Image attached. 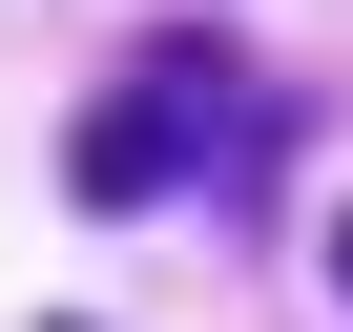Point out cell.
Here are the masks:
<instances>
[{"instance_id": "6da1fadb", "label": "cell", "mask_w": 353, "mask_h": 332, "mask_svg": "<svg viewBox=\"0 0 353 332\" xmlns=\"http://www.w3.org/2000/svg\"><path fill=\"white\" fill-rule=\"evenodd\" d=\"M229 125H250V63H229V42H166V63H125V83L63 125V187H83V208H188L208 166H229Z\"/></svg>"}, {"instance_id": "7a4b0ae2", "label": "cell", "mask_w": 353, "mask_h": 332, "mask_svg": "<svg viewBox=\"0 0 353 332\" xmlns=\"http://www.w3.org/2000/svg\"><path fill=\"white\" fill-rule=\"evenodd\" d=\"M332 291H353V208H332Z\"/></svg>"}, {"instance_id": "3957f363", "label": "cell", "mask_w": 353, "mask_h": 332, "mask_svg": "<svg viewBox=\"0 0 353 332\" xmlns=\"http://www.w3.org/2000/svg\"><path fill=\"white\" fill-rule=\"evenodd\" d=\"M63 332H83V311H63Z\"/></svg>"}]
</instances>
